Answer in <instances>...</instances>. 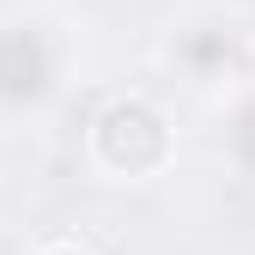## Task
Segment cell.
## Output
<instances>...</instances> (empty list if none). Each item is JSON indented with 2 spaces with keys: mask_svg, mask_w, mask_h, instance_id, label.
Returning <instances> with one entry per match:
<instances>
[{
  "mask_svg": "<svg viewBox=\"0 0 255 255\" xmlns=\"http://www.w3.org/2000/svg\"><path fill=\"white\" fill-rule=\"evenodd\" d=\"M231 146H237V158L255 170V98L249 104H237V116H231Z\"/></svg>",
  "mask_w": 255,
  "mask_h": 255,
  "instance_id": "cell-3",
  "label": "cell"
},
{
  "mask_svg": "<svg viewBox=\"0 0 255 255\" xmlns=\"http://www.w3.org/2000/svg\"><path fill=\"white\" fill-rule=\"evenodd\" d=\"M49 255H85V249H49Z\"/></svg>",
  "mask_w": 255,
  "mask_h": 255,
  "instance_id": "cell-5",
  "label": "cell"
},
{
  "mask_svg": "<svg viewBox=\"0 0 255 255\" xmlns=\"http://www.w3.org/2000/svg\"><path fill=\"white\" fill-rule=\"evenodd\" d=\"M188 55H195V61H225L231 43H225V37H195V43H188Z\"/></svg>",
  "mask_w": 255,
  "mask_h": 255,
  "instance_id": "cell-4",
  "label": "cell"
},
{
  "mask_svg": "<svg viewBox=\"0 0 255 255\" xmlns=\"http://www.w3.org/2000/svg\"><path fill=\"white\" fill-rule=\"evenodd\" d=\"M49 91V49L37 30L6 24L0 30V98L6 104H30Z\"/></svg>",
  "mask_w": 255,
  "mask_h": 255,
  "instance_id": "cell-2",
  "label": "cell"
},
{
  "mask_svg": "<svg viewBox=\"0 0 255 255\" xmlns=\"http://www.w3.org/2000/svg\"><path fill=\"white\" fill-rule=\"evenodd\" d=\"M91 146H98V158L110 170L146 176V170H158L170 158V128H164V116H158L146 98H116L98 116V128H91Z\"/></svg>",
  "mask_w": 255,
  "mask_h": 255,
  "instance_id": "cell-1",
  "label": "cell"
}]
</instances>
